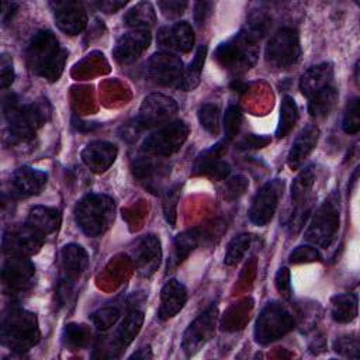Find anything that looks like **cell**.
<instances>
[{
  "label": "cell",
  "instance_id": "cell-1",
  "mask_svg": "<svg viewBox=\"0 0 360 360\" xmlns=\"http://www.w3.org/2000/svg\"><path fill=\"white\" fill-rule=\"evenodd\" d=\"M25 59L30 70L48 82H56L68 59V51L49 30L38 31L25 49Z\"/></svg>",
  "mask_w": 360,
  "mask_h": 360
},
{
  "label": "cell",
  "instance_id": "cell-2",
  "mask_svg": "<svg viewBox=\"0 0 360 360\" xmlns=\"http://www.w3.org/2000/svg\"><path fill=\"white\" fill-rule=\"evenodd\" d=\"M3 114L8 124L11 141L27 142L49 120L51 107L46 100L21 105L17 96L11 93L3 98Z\"/></svg>",
  "mask_w": 360,
  "mask_h": 360
},
{
  "label": "cell",
  "instance_id": "cell-3",
  "mask_svg": "<svg viewBox=\"0 0 360 360\" xmlns=\"http://www.w3.org/2000/svg\"><path fill=\"white\" fill-rule=\"evenodd\" d=\"M262 37L260 32L245 25L238 34L217 46L214 58L228 72L235 75L245 73L257 60Z\"/></svg>",
  "mask_w": 360,
  "mask_h": 360
},
{
  "label": "cell",
  "instance_id": "cell-4",
  "mask_svg": "<svg viewBox=\"0 0 360 360\" xmlns=\"http://www.w3.org/2000/svg\"><path fill=\"white\" fill-rule=\"evenodd\" d=\"M41 338L35 314L13 305L1 318V343L13 352L22 353L34 347Z\"/></svg>",
  "mask_w": 360,
  "mask_h": 360
},
{
  "label": "cell",
  "instance_id": "cell-5",
  "mask_svg": "<svg viewBox=\"0 0 360 360\" xmlns=\"http://www.w3.org/2000/svg\"><path fill=\"white\" fill-rule=\"evenodd\" d=\"M75 221L80 231L97 238L104 235L115 219V201L105 194H87L77 201L75 211Z\"/></svg>",
  "mask_w": 360,
  "mask_h": 360
},
{
  "label": "cell",
  "instance_id": "cell-6",
  "mask_svg": "<svg viewBox=\"0 0 360 360\" xmlns=\"http://www.w3.org/2000/svg\"><path fill=\"white\" fill-rule=\"evenodd\" d=\"M297 323V315H294L288 307L281 302L273 301L264 305L255 323V340L256 343L266 346L283 336H285Z\"/></svg>",
  "mask_w": 360,
  "mask_h": 360
},
{
  "label": "cell",
  "instance_id": "cell-7",
  "mask_svg": "<svg viewBox=\"0 0 360 360\" xmlns=\"http://www.w3.org/2000/svg\"><path fill=\"white\" fill-rule=\"evenodd\" d=\"M340 224L339 194L332 193L314 212L305 231V239L314 246L329 248L338 236Z\"/></svg>",
  "mask_w": 360,
  "mask_h": 360
},
{
  "label": "cell",
  "instance_id": "cell-8",
  "mask_svg": "<svg viewBox=\"0 0 360 360\" xmlns=\"http://www.w3.org/2000/svg\"><path fill=\"white\" fill-rule=\"evenodd\" d=\"M188 134L190 128L184 121H170L148 135L142 142L141 150L145 155L169 158L183 146V143L188 138Z\"/></svg>",
  "mask_w": 360,
  "mask_h": 360
},
{
  "label": "cell",
  "instance_id": "cell-9",
  "mask_svg": "<svg viewBox=\"0 0 360 360\" xmlns=\"http://www.w3.org/2000/svg\"><path fill=\"white\" fill-rule=\"evenodd\" d=\"M301 55L300 37L294 28L283 27L267 41L264 56L267 63L277 69H288L295 65Z\"/></svg>",
  "mask_w": 360,
  "mask_h": 360
},
{
  "label": "cell",
  "instance_id": "cell-10",
  "mask_svg": "<svg viewBox=\"0 0 360 360\" xmlns=\"http://www.w3.org/2000/svg\"><path fill=\"white\" fill-rule=\"evenodd\" d=\"M217 322L218 308L211 305L188 325L181 339V349L187 357L197 354L214 338Z\"/></svg>",
  "mask_w": 360,
  "mask_h": 360
},
{
  "label": "cell",
  "instance_id": "cell-11",
  "mask_svg": "<svg viewBox=\"0 0 360 360\" xmlns=\"http://www.w3.org/2000/svg\"><path fill=\"white\" fill-rule=\"evenodd\" d=\"M284 191V180L273 179L264 183L257 193L255 194L250 208H249V219L257 226H264L269 224L278 207V201Z\"/></svg>",
  "mask_w": 360,
  "mask_h": 360
},
{
  "label": "cell",
  "instance_id": "cell-12",
  "mask_svg": "<svg viewBox=\"0 0 360 360\" xmlns=\"http://www.w3.org/2000/svg\"><path fill=\"white\" fill-rule=\"evenodd\" d=\"M177 110L179 105L174 98L162 93H153L143 98L135 120L142 128L162 127L172 121Z\"/></svg>",
  "mask_w": 360,
  "mask_h": 360
},
{
  "label": "cell",
  "instance_id": "cell-13",
  "mask_svg": "<svg viewBox=\"0 0 360 360\" xmlns=\"http://www.w3.org/2000/svg\"><path fill=\"white\" fill-rule=\"evenodd\" d=\"M183 62L172 52H156L146 62V77L158 86L177 87L183 76Z\"/></svg>",
  "mask_w": 360,
  "mask_h": 360
},
{
  "label": "cell",
  "instance_id": "cell-14",
  "mask_svg": "<svg viewBox=\"0 0 360 360\" xmlns=\"http://www.w3.org/2000/svg\"><path fill=\"white\" fill-rule=\"evenodd\" d=\"M163 159L165 158H156L143 153L132 163L134 177L153 194H158L163 190V184L170 173L169 165Z\"/></svg>",
  "mask_w": 360,
  "mask_h": 360
},
{
  "label": "cell",
  "instance_id": "cell-15",
  "mask_svg": "<svg viewBox=\"0 0 360 360\" xmlns=\"http://www.w3.org/2000/svg\"><path fill=\"white\" fill-rule=\"evenodd\" d=\"M131 257L138 274L146 278L153 276L162 262V246L159 238L152 233L138 238L131 249Z\"/></svg>",
  "mask_w": 360,
  "mask_h": 360
},
{
  "label": "cell",
  "instance_id": "cell-16",
  "mask_svg": "<svg viewBox=\"0 0 360 360\" xmlns=\"http://www.w3.org/2000/svg\"><path fill=\"white\" fill-rule=\"evenodd\" d=\"M34 274L35 267L24 255H8L1 270L3 283L13 294L27 291L32 284Z\"/></svg>",
  "mask_w": 360,
  "mask_h": 360
},
{
  "label": "cell",
  "instance_id": "cell-17",
  "mask_svg": "<svg viewBox=\"0 0 360 360\" xmlns=\"http://www.w3.org/2000/svg\"><path fill=\"white\" fill-rule=\"evenodd\" d=\"M45 242V236L27 224L10 228L3 235V249L7 255H24L32 256L39 252Z\"/></svg>",
  "mask_w": 360,
  "mask_h": 360
},
{
  "label": "cell",
  "instance_id": "cell-18",
  "mask_svg": "<svg viewBox=\"0 0 360 360\" xmlns=\"http://www.w3.org/2000/svg\"><path fill=\"white\" fill-rule=\"evenodd\" d=\"M58 28L68 35H79L87 25V11L80 1H51Z\"/></svg>",
  "mask_w": 360,
  "mask_h": 360
},
{
  "label": "cell",
  "instance_id": "cell-19",
  "mask_svg": "<svg viewBox=\"0 0 360 360\" xmlns=\"http://www.w3.org/2000/svg\"><path fill=\"white\" fill-rule=\"evenodd\" d=\"M226 152V142L221 141L211 148L202 150L193 166V174L195 176H207L211 180L219 181L225 180L231 172L229 165L221 158Z\"/></svg>",
  "mask_w": 360,
  "mask_h": 360
},
{
  "label": "cell",
  "instance_id": "cell-20",
  "mask_svg": "<svg viewBox=\"0 0 360 360\" xmlns=\"http://www.w3.org/2000/svg\"><path fill=\"white\" fill-rule=\"evenodd\" d=\"M194 30L187 21H177L162 27L158 32V44L165 52L188 53L194 46Z\"/></svg>",
  "mask_w": 360,
  "mask_h": 360
},
{
  "label": "cell",
  "instance_id": "cell-21",
  "mask_svg": "<svg viewBox=\"0 0 360 360\" xmlns=\"http://www.w3.org/2000/svg\"><path fill=\"white\" fill-rule=\"evenodd\" d=\"M150 32L146 30H134L118 38L112 48V58L120 65L135 62L150 45Z\"/></svg>",
  "mask_w": 360,
  "mask_h": 360
},
{
  "label": "cell",
  "instance_id": "cell-22",
  "mask_svg": "<svg viewBox=\"0 0 360 360\" xmlns=\"http://www.w3.org/2000/svg\"><path fill=\"white\" fill-rule=\"evenodd\" d=\"M48 181V174L31 166L18 167L10 179L11 194L20 198L38 195L42 193Z\"/></svg>",
  "mask_w": 360,
  "mask_h": 360
},
{
  "label": "cell",
  "instance_id": "cell-23",
  "mask_svg": "<svg viewBox=\"0 0 360 360\" xmlns=\"http://www.w3.org/2000/svg\"><path fill=\"white\" fill-rule=\"evenodd\" d=\"M89 264V256L83 246L77 243H69L60 250L62 277L60 284L73 288V284L82 277Z\"/></svg>",
  "mask_w": 360,
  "mask_h": 360
},
{
  "label": "cell",
  "instance_id": "cell-24",
  "mask_svg": "<svg viewBox=\"0 0 360 360\" xmlns=\"http://www.w3.org/2000/svg\"><path fill=\"white\" fill-rule=\"evenodd\" d=\"M118 149L107 141H93L82 150L83 163L94 173H103L114 163Z\"/></svg>",
  "mask_w": 360,
  "mask_h": 360
},
{
  "label": "cell",
  "instance_id": "cell-25",
  "mask_svg": "<svg viewBox=\"0 0 360 360\" xmlns=\"http://www.w3.org/2000/svg\"><path fill=\"white\" fill-rule=\"evenodd\" d=\"M319 139V128L315 124L305 125L292 142V146L287 155V165L291 170L300 169L305 159L315 149Z\"/></svg>",
  "mask_w": 360,
  "mask_h": 360
},
{
  "label": "cell",
  "instance_id": "cell-26",
  "mask_svg": "<svg viewBox=\"0 0 360 360\" xmlns=\"http://www.w3.org/2000/svg\"><path fill=\"white\" fill-rule=\"evenodd\" d=\"M187 302V288L179 280H169L160 290V305H159V318L162 321L170 319L177 315L184 304Z\"/></svg>",
  "mask_w": 360,
  "mask_h": 360
},
{
  "label": "cell",
  "instance_id": "cell-27",
  "mask_svg": "<svg viewBox=\"0 0 360 360\" xmlns=\"http://www.w3.org/2000/svg\"><path fill=\"white\" fill-rule=\"evenodd\" d=\"M332 84H333V66L329 62L311 66L304 72V75L300 79V90L308 98Z\"/></svg>",
  "mask_w": 360,
  "mask_h": 360
},
{
  "label": "cell",
  "instance_id": "cell-28",
  "mask_svg": "<svg viewBox=\"0 0 360 360\" xmlns=\"http://www.w3.org/2000/svg\"><path fill=\"white\" fill-rule=\"evenodd\" d=\"M142 323H143V312L136 307L132 308L125 315V318L122 319V322L120 323V326L117 328L112 336L114 339L111 340V347H114V352L118 353L121 350H125V347H128L135 339V336L141 332Z\"/></svg>",
  "mask_w": 360,
  "mask_h": 360
},
{
  "label": "cell",
  "instance_id": "cell-29",
  "mask_svg": "<svg viewBox=\"0 0 360 360\" xmlns=\"http://www.w3.org/2000/svg\"><path fill=\"white\" fill-rule=\"evenodd\" d=\"M200 238L201 231L198 228L184 231L174 238L172 255L167 262V273L173 271L179 264H181L188 257V255L198 246Z\"/></svg>",
  "mask_w": 360,
  "mask_h": 360
},
{
  "label": "cell",
  "instance_id": "cell-30",
  "mask_svg": "<svg viewBox=\"0 0 360 360\" xmlns=\"http://www.w3.org/2000/svg\"><path fill=\"white\" fill-rule=\"evenodd\" d=\"M25 224L42 233L44 236L55 232L60 224V212L58 208L35 205L30 210Z\"/></svg>",
  "mask_w": 360,
  "mask_h": 360
},
{
  "label": "cell",
  "instance_id": "cell-31",
  "mask_svg": "<svg viewBox=\"0 0 360 360\" xmlns=\"http://www.w3.org/2000/svg\"><path fill=\"white\" fill-rule=\"evenodd\" d=\"M330 316L338 323H350L357 318V295L338 294L330 300Z\"/></svg>",
  "mask_w": 360,
  "mask_h": 360
},
{
  "label": "cell",
  "instance_id": "cell-32",
  "mask_svg": "<svg viewBox=\"0 0 360 360\" xmlns=\"http://www.w3.org/2000/svg\"><path fill=\"white\" fill-rule=\"evenodd\" d=\"M124 22L134 30H146L156 22V13L149 1H139L132 6L124 15Z\"/></svg>",
  "mask_w": 360,
  "mask_h": 360
},
{
  "label": "cell",
  "instance_id": "cell-33",
  "mask_svg": "<svg viewBox=\"0 0 360 360\" xmlns=\"http://www.w3.org/2000/svg\"><path fill=\"white\" fill-rule=\"evenodd\" d=\"M338 97H339V94L333 84L326 87L325 90L314 94L312 97L308 98L309 100L308 101L309 115L315 120H322V118L328 117L332 112V110L335 108Z\"/></svg>",
  "mask_w": 360,
  "mask_h": 360
},
{
  "label": "cell",
  "instance_id": "cell-34",
  "mask_svg": "<svg viewBox=\"0 0 360 360\" xmlns=\"http://www.w3.org/2000/svg\"><path fill=\"white\" fill-rule=\"evenodd\" d=\"M205 56H207V46L205 45H200L194 53L193 60L188 63V66L183 70V76L181 80L177 86V89L184 90V91H191L194 90L201 80V72H202V66L205 62Z\"/></svg>",
  "mask_w": 360,
  "mask_h": 360
},
{
  "label": "cell",
  "instance_id": "cell-35",
  "mask_svg": "<svg viewBox=\"0 0 360 360\" xmlns=\"http://www.w3.org/2000/svg\"><path fill=\"white\" fill-rule=\"evenodd\" d=\"M297 121H298L297 103L291 96H284L280 104V117H278V125L276 129V136L278 139L287 136L294 129Z\"/></svg>",
  "mask_w": 360,
  "mask_h": 360
},
{
  "label": "cell",
  "instance_id": "cell-36",
  "mask_svg": "<svg viewBox=\"0 0 360 360\" xmlns=\"http://www.w3.org/2000/svg\"><path fill=\"white\" fill-rule=\"evenodd\" d=\"M91 330L84 325L69 323L62 332V343L69 350H80L90 345Z\"/></svg>",
  "mask_w": 360,
  "mask_h": 360
},
{
  "label": "cell",
  "instance_id": "cell-37",
  "mask_svg": "<svg viewBox=\"0 0 360 360\" xmlns=\"http://www.w3.org/2000/svg\"><path fill=\"white\" fill-rule=\"evenodd\" d=\"M250 242H252V236L249 233L236 235L228 245V249H226V253L224 257V263L226 266L238 264L243 259L245 253L248 252Z\"/></svg>",
  "mask_w": 360,
  "mask_h": 360
},
{
  "label": "cell",
  "instance_id": "cell-38",
  "mask_svg": "<svg viewBox=\"0 0 360 360\" xmlns=\"http://www.w3.org/2000/svg\"><path fill=\"white\" fill-rule=\"evenodd\" d=\"M180 188L181 186L179 183L169 186L167 188H165L163 191V202H162V208H163V215L166 222L174 228L176 226V219H177V202L180 198Z\"/></svg>",
  "mask_w": 360,
  "mask_h": 360
},
{
  "label": "cell",
  "instance_id": "cell-39",
  "mask_svg": "<svg viewBox=\"0 0 360 360\" xmlns=\"http://www.w3.org/2000/svg\"><path fill=\"white\" fill-rule=\"evenodd\" d=\"M198 121L201 127L211 135H218L219 134V108L217 104L212 103H205L198 108Z\"/></svg>",
  "mask_w": 360,
  "mask_h": 360
},
{
  "label": "cell",
  "instance_id": "cell-40",
  "mask_svg": "<svg viewBox=\"0 0 360 360\" xmlns=\"http://www.w3.org/2000/svg\"><path fill=\"white\" fill-rule=\"evenodd\" d=\"M342 129L349 135H354L360 131V100L357 97L352 98L346 105Z\"/></svg>",
  "mask_w": 360,
  "mask_h": 360
},
{
  "label": "cell",
  "instance_id": "cell-41",
  "mask_svg": "<svg viewBox=\"0 0 360 360\" xmlns=\"http://www.w3.org/2000/svg\"><path fill=\"white\" fill-rule=\"evenodd\" d=\"M333 350L343 356V357H349V359H359L360 357V343H359V338L354 333L350 335H343L339 336L335 342H333Z\"/></svg>",
  "mask_w": 360,
  "mask_h": 360
},
{
  "label": "cell",
  "instance_id": "cell-42",
  "mask_svg": "<svg viewBox=\"0 0 360 360\" xmlns=\"http://www.w3.org/2000/svg\"><path fill=\"white\" fill-rule=\"evenodd\" d=\"M242 125V111L238 105H229L224 114V134L225 142L232 141L240 129Z\"/></svg>",
  "mask_w": 360,
  "mask_h": 360
},
{
  "label": "cell",
  "instance_id": "cell-43",
  "mask_svg": "<svg viewBox=\"0 0 360 360\" xmlns=\"http://www.w3.org/2000/svg\"><path fill=\"white\" fill-rule=\"evenodd\" d=\"M118 318H120V309L117 307H111V305L103 307L90 315V321L100 330H105V329L111 328L117 322Z\"/></svg>",
  "mask_w": 360,
  "mask_h": 360
},
{
  "label": "cell",
  "instance_id": "cell-44",
  "mask_svg": "<svg viewBox=\"0 0 360 360\" xmlns=\"http://www.w3.org/2000/svg\"><path fill=\"white\" fill-rule=\"evenodd\" d=\"M248 187H249V180L245 176L238 174L225 181L222 195L225 200L233 201V200H238L239 197H242L245 194V191L248 190Z\"/></svg>",
  "mask_w": 360,
  "mask_h": 360
},
{
  "label": "cell",
  "instance_id": "cell-45",
  "mask_svg": "<svg viewBox=\"0 0 360 360\" xmlns=\"http://www.w3.org/2000/svg\"><path fill=\"white\" fill-rule=\"evenodd\" d=\"M322 259L319 250L312 245H301L297 246L288 256L291 264H301V263H312L319 262Z\"/></svg>",
  "mask_w": 360,
  "mask_h": 360
},
{
  "label": "cell",
  "instance_id": "cell-46",
  "mask_svg": "<svg viewBox=\"0 0 360 360\" xmlns=\"http://www.w3.org/2000/svg\"><path fill=\"white\" fill-rule=\"evenodd\" d=\"M14 68L13 60L7 53H1L0 56V87L4 90L10 87L14 82Z\"/></svg>",
  "mask_w": 360,
  "mask_h": 360
},
{
  "label": "cell",
  "instance_id": "cell-47",
  "mask_svg": "<svg viewBox=\"0 0 360 360\" xmlns=\"http://www.w3.org/2000/svg\"><path fill=\"white\" fill-rule=\"evenodd\" d=\"M274 285L283 298H285V300L291 298V294H292L291 278H290V270L287 267H281L277 271V274L274 277Z\"/></svg>",
  "mask_w": 360,
  "mask_h": 360
},
{
  "label": "cell",
  "instance_id": "cell-48",
  "mask_svg": "<svg viewBox=\"0 0 360 360\" xmlns=\"http://www.w3.org/2000/svg\"><path fill=\"white\" fill-rule=\"evenodd\" d=\"M270 142H271V138L269 135L249 134V135H245L242 139H239L236 145L239 149H262L267 146Z\"/></svg>",
  "mask_w": 360,
  "mask_h": 360
},
{
  "label": "cell",
  "instance_id": "cell-49",
  "mask_svg": "<svg viewBox=\"0 0 360 360\" xmlns=\"http://www.w3.org/2000/svg\"><path fill=\"white\" fill-rule=\"evenodd\" d=\"M160 11L163 13L165 17L167 18H177L180 17L186 7H187V1H180V0H165V1H159L158 3Z\"/></svg>",
  "mask_w": 360,
  "mask_h": 360
},
{
  "label": "cell",
  "instance_id": "cell-50",
  "mask_svg": "<svg viewBox=\"0 0 360 360\" xmlns=\"http://www.w3.org/2000/svg\"><path fill=\"white\" fill-rule=\"evenodd\" d=\"M212 6L214 4L210 1H198L194 4V20L198 25H201L205 21V18L210 15Z\"/></svg>",
  "mask_w": 360,
  "mask_h": 360
},
{
  "label": "cell",
  "instance_id": "cell-51",
  "mask_svg": "<svg viewBox=\"0 0 360 360\" xmlns=\"http://www.w3.org/2000/svg\"><path fill=\"white\" fill-rule=\"evenodd\" d=\"M125 4H127V1H118V0H101V1L94 3V6L104 13H117Z\"/></svg>",
  "mask_w": 360,
  "mask_h": 360
},
{
  "label": "cell",
  "instance_id": "cell-52",
  "mask_svg": "<svg viewBox=\"0 0 360 360\" xmlns=\"http://www.w3.org/2000/svg\"><path fill=\"white\" fill-rule=\"evenodd\" d=\"M17 8H18V3H3L1 4V20H3V22H7L10 15L13 17V14L15 13Z\"/></svg>",
  "mask_w": 360,
  "mask_h": 360
},
{
  "label": "cell",
  "instance_id": "cell-53",
  "mask_svg": "<svg viewBox=\"0 0 360 360\" xmlns=\"http://www.w3.org/2000/svg\"><path fill=\"white\" fill-rule=\"evenodd\" d=\"M152 357H153V353H152L150 346H143V347L138 349L135 353H132V354L129 356V359H142V360L152 359Z\"/></svg>",
  "mask_w": 360,
  "mask_h": 360
},
{
  "label": "cell",
  "instance_id": "cell-54",
  "mask_svg": "<svg viewBox=\"0 0 360 360\" xmlns=\"http://www.w3.org/2000/svg\"><path fill=\"white\" fill-rule=\"evenodd\" d=\"M232 89L235 91H243V90H246V84L243 82H240V80H236V82L232 83Z\"/></svg>",
  "mask_w": 360,
  "mask_h": 360
}]
</instances>
